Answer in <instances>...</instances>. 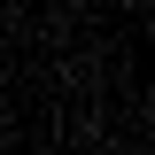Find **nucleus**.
Returning <instances> with one entry per match:
<instances>
[]
</instances>
